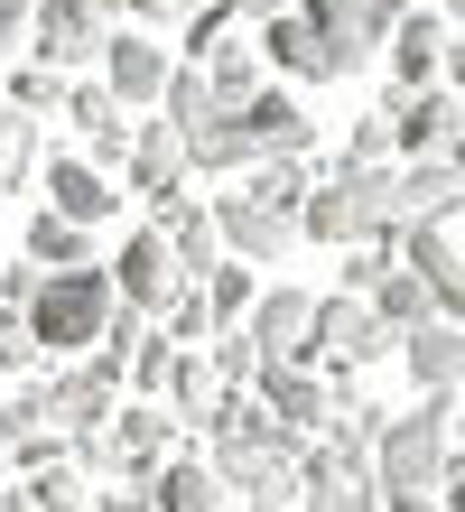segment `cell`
Wrapping results in <instances>:
<instances>
[{
	"label": "cell",
	"mask_w": 465,
	"mask_h": 512,
	"mask_svg": "<svg viewBox=\"0 0 465 512\" xmlns=\"http://www.w3.org/2000/svg\"><path fill=\"white\" fill-rule=\"evenodd\" d=\"M382 512H438V503H382Z\"/></svg>",
	"instance_id": "obj_43"
},
{
	"label": "cell",
	"mask_w": 465,
	"mask_h": 512,
	"mask_svg": "<svg viewBox=\"0 0 465 512\" xmlns=\"http://www.w3.org/2000/svg\"><path fill=\"white\" fill-rule=\"evenodd\" d=\"M159 243L177 261L186 289H205L214 270H224V233H214V205H159Z\"/></svg>",
	"instance_id": "obj_15"
},
{
	"label": "cell",
	"mask_w": 465,
	"mask_h": 512,
	"mask_svg": "<svg viewBox=\"0 0 465 512\" xmlns=\"http://www.w3.org/2000/svg\"><path fill=\"white\" fill-rule=\"evenodd\" d=\"M447 429H456L447 401L400 410L391 429L372 438V494L382 503H428V485H447Z\"/></svg>",
	"instance_id": "obj_1"
},
{
	"label": "cell",
	"mask_w": 465,
	"mask_h": 512,
	"mask_svg": "<svg viewBox=\"0 0 465 512\" xmlns=\"http://www.w3.org/2000/svg\"><path fill=\"white\" fill-rule=\"evenodd\" d=\"M186 159H196V168H214V177H252V168H261V149L242 140V122H233V112H214V122L186 140Z\"/></svg>",
	"instance_id": "obj_27"
},
{
	"label": "cell",
	"mask_w": 465,
	"mask_h": 512,
	"mask_svg": "<svg viewBox=\"0 0 465 512\" xmlns=\"http://www.w3.org/2000/svg\"><path fill=\"white\" fill-rule=\"evenodd\" d=\"M252 47L270 56V66H289L298 84H335L326 75V56H317V38H307V19L289 10V19H270V28H252Z\"/></svg>",
	"instance_id": "obj_25"
},
{
	"label": "cell",
	"mask_w": 465,
	"mask_h": 512,
	"mask_svg": "<svg viewBox=\"0 0 465 512\" xmlns=\"http://www.w3.org/2000/svg\"><path fill=\"white\" fill-rule=\"evenodd\" d=\"M66 112H75L84 140H93V168H121V159H131V122H121V103L103 94V84H75Z\"/></svg>",
	"instance_id": "obj_24"
},
{
	"label": "cell",
	"mask_w": 465,
	"mask_h": 512,
	"mask_svg": "<svg viewBox=\"0 0 465 512\" xmlns=\"http://www.w3.org/2000/svg\"><path fill=\"white\" fill-rule=\"evenodd\" d=\"M28 270L38 280H66V270H93V233L66 215H28Z\"/></svg>",
	"instance_id": "obj_22"
},
{
	"label": "cell",
	"mask_w": 465,
	"mask_h": 512,
	"mask_svg": "<svg viewBox=\"0 0 465 512\" xmlns=\"http://www.w3.org/2000/svg\"><path fill=\"white\" fill-rule=\"evenodd\" d=\"M0 485H10V447H0Z\"/></svg>",
	"instance_id": "obj_44"
},
{
	"label": "cell",
	"mask_w": 465,
	"mask_h": 512,
	"mask_svg": "<svg viewBox=\"0 0 465 512\" xmlns=\"http://www.w3.org/2000/svg\"><path fill=\"white\" fill-rule=\"evenodd\" d=\"M307 512H382V494H372V475L345 466V457H307Z\"/></svg>",
	"instance_id": "obj_23"
},
{
	"label": "cell",
	"mask_w": 465,
	"mask_h": 512,
	"mask_svg": "<svg viewBox=\"0 0 465 512\" xmlns=\"http://www.w3.org/2000/svg\"><path fill=\"white\" fill-rule=\"evenodd\" d=\"M168 56H159V38H121L112 28V47H103V94L121 103V112H140V103H159L168 94Z\"/></svg>",
	"instance_id": "obj_14"
},
{
	"label": "cell",
	"mask_w": 465,
	"mask_h": 512,
	"mask_svg": "<svg viewBox=\"0 0 465 512\" xmlns=\"http://www.w3.org/2000/svg\"><path fill=\"white\" fill-rule=\"evenodd\" d=\"M112 205H121V187H112L93 159H47V215H66V224H84V233H93Z\"/></svg>",
	"instance_id": "obj_17"
},
{
	"label": "cell",
	"mask_w": 465,
	"mask_h": 512,
	"mask_svg": "<svg viewBox=\"0 0 465 512\" xmlns=\"http://www.w3.org/2000/svg\"><path fill=\"white\" fill-rule=\"evenodd\" d=\"M400 224V205H391V168H335L326 187H307V205H298V233H317V243H382V233Z\"/></svg>",
	"instance_id": "obj_3"
},
{
	"label": "cell",
	"mask_w": 465,
	"mask_h": 512,
	"mask_svg": "<svg viewBox=\"0 0 465 512\" xmlns=\"http://www.w3.org/2000/svg\"><path fill=\"white\" fill-rule=\"evenodd\" d=\"M38 364V345H28V317L19 308H0V373H28Z\"/></svg>",
	"instance_id": "obj_36"
},
{
	"label": "cell",
	"mask_w": 465,
	"mask_h": 512,
	"mask_svg": "<svg viewBox=\"0 0 465 512\" xmlns=\"http://www.w3.org/2000/svg\"><path fill=\"white\" fill-rule=\"evenodd\" d=\"M233 122H242V140H252L261 159H298V149H307V112H298L289 94H252Z\"/></svg>",
	"instance_id": "obj_21"
},
{
	"label": "cell",
	"mask_w": 465,
	"mask_h": 512,
	"mask_svg": "<svg viewBox=\"0 0 465 512\" xmlns=\"http://www.w3.org/2000/svg\"><path fill=\"white\" fill-rule=\"evenodd\" d=\"M214 233H224V243L242 252V261H270V252H289L298 243V224L289 215H279V205H261V196H224V205H214Z\"/></svg>",
	"instance_id": "obj_16"
},
{
	"label": "cell",
	"mask_w": 465,
	"mask_h": 512,
	"mask_svg": "<svg viewBox=\"0 0 465 512\" xmlns=\"http://www.w3.org/2000/svg\"><path fill=\"white\" fill-rule=\"evenodd\" d=\"M456 429H465V410H456Z\"/></svg>",
	"instance_id": "obj_46"
},
{
	"label": "cell",
	"mask_w": 465,
	"mask_h": 512,
	"mask_svg": "<svg viewBox=\"0 0 465 512\" xmlns=\"http://www.w3.org/2000/svg\"><path fill=\"white\" fill-rule=\"evenodd\" d=\"M214 503H224V485H214V466H205V457L159 466V494H149V512H214Z\"/></svg>",
	"instance_id": "obj_28"
},
{
	"label": "cell",
	"mask_w": 465,
	"mask_h": 512,
	"mask_svg": "<svg viewBox=\"0 0 465 512\" xmlns=\"http://www.w3.org/2000/svg\"><path fill=\"white\" fill-rule=\"evenodd\" d=\"M382 270H391L382 252H354V261H345V280H354V289H382Z\"/></svg>",
	"instance_id": "obj_40"
},
{
	"label": "cell",
	"mask_w": 465,
	"mask_h": 512,
	"mask_svg": "<svg viewBox=\"0 0 465 512\" xmlns=\"http://www.w3.org/2000/svg\"><path fill=\"white\" fill-rule=\"evenodd\" d=\"M447 19H456V28H447V38H465V0H447Z\"/></svg>",
	"instance_id": "obj_41"
},
{
	"label": "cell",
	"mask_w": 465,
	"mask_h": 512,
	"mask_svg": "<svg viewBox=\"0 0 465 512\" xmlns=\"http://www.w3.org/2000/svg\"><path fill=\"white\" fill-rule=\"evenodd\" d=\"M28 512H84V475L75 466H38V485L19 494Z\"/></svg>",
	"instance_id": "obj_33"
},
{
	"label": "cell",
	"mask_w": 465,
	"mask_h": 512,
	"mask_svg": "<svg viewBox=\"0 0 465 512\" xmlns=\"http://www.w3.org/2000/svg\"><path fill=\"white\" fill-rule=\"evenodd\" d=\"M10 94H19L10 112H28V122H38V112H47V103H66V75H47V66H28V75L10 84Z\"/></svg>",
	"instance_id": "obj_35"
},
{
	"label": "cell",
	"mask_w": 465,
	"mask_h": 512,
	"mask_svg": "<svg viewBox=\"0 0 465 512\" xmlns=\"http://www.w3.org/2000/svg\"><path fill=\"white\" fill-rule=\"evenodd\" d=\"M131 196H149V205H177V187H186V140L168 131V122H149V131H131Z\"/></svg>",
	"instance_id": "obj_18"
},
{
	"label": "cell",
	"mask_w": 465,
	"mask_h": 512,
	"mask_svg": "<svg viewBox=\"0 0 465 512\" xmlns=\"http://www.w3.org/2000/svg\"><path fill=\"white\" fill-rule=\"evenodd\" d=\"M382 122H391V149H410V159H447V149L465 140V103L447 94V84H428V94H391Z\"/></svg>",
	"instance_id": "obj_8"
},
{
	"label": "cell",
	"mask_w": 465,
	"mask_h": 512,
	"mask_svg": "<svg viewBox=\"0 0 465 512\" xmlns=\"http://www.w3.org/2000/svg\"><path fill=\"white\" fill-rule=\"evenodd\" d=\"M400 354H410V373H419V391H428V401H447V391H465V326L428 317L419 336H400Z\"/></svg>",
	"instance_id": "obj_19"
},
{
	"label": "cell",
	"mask_w": 465,
	"mask_h": 512,
	"mask_svg": "<svg viewBox=\"0 0 465 512\" xmlns=\"http://www.w3.org/2000/svg\"><path fill=\"white\" fill-rule=\"evenodd\" d=\"M372 317H382L391 336H419V326L438 317V298H428V289L410 280V270H382V289H372Z\"/></svg>",
	"instance_id": "obj_29"
},
{
	"label": "cell",
	"mask_w": 465,
	"mask_h": 512,
	"mask_svg": "<svg viewBox=\"0 0 465 512\" xmlns=\"http://www.w3.org/2000/svg\"><path fill=\"white\" fill-rule=\"evenodd\" d=\"M103 280H112V298H121L131 317H168L177 298H186V280H177V261H168L159 233H131V243H121V261L103 270Z\"/></svg>",
	"instance_id": "obj_7"
},
{
	"label": "cell",
	"mask_w": 465,
	"mask_h": 512,
	"mask_svg": "<svg viewBox=\"0 0 465 512\" xmlns=\"http://www.w3.org/2000/svg\"><path fill=\"white\" fill-rule=\"evenodd\" d=\"M159 391H168V401H177V410H196V419H205L214 401H224V382H214V364H205V354H177V364H168V382H159Z\"/></svg>",
	"instance_id": "obj_31"
},
{
	"label": "cell",
	"mask_w": 465,
	"mask_h": 512,
	"mask_svg": "<svg viewBox=\"0 0 465 512\" xmlns=\"http://www.w3.org/2000/svg\"><path fill=\"white\" fill-rule=\"evenodd\" d=\"M196 298H205V317H252V270H233V261H224Z\"/></svg>",
	"instance_id": "obj_34"
},
{
	"label": "cell",
	"mask_w": 465,
	"mask_h": 512,
	"mask_svg": "<svg viewBox=\"0 0 465 512\" xmlns=\"http://www.w3.org/2000/svg\"><path fill=\"white\" fill-rule=\"evenodd\" d=\"M214 382H261V354H252V336H224V345H214Z\"/></svg>",
	"instance_id": "obj_37"
},
{
	"label": "cell",
	"mask_w": 465,
	"mask_h": 512,
	"mask_svg": "<svg viewBox=\"0 0 465 512\" xmlns=\"http://www.w3.org/2000/svg\"><path fill=\"white\" fill-rule=\"evenodd\" d=\"M335 410H345V401H335V391H326L317 373H307V364H261V419H270L279 438H298V429H326Z\"/></svg>",
	"instance_id": "obj_11"
},
{
	"label": "cell",
	"mask_w": 465,
	"mask_h": 512,
	"mask_svg": "<svg viewBox=\"0 0 465 512\" xmlns=\"http://www.w3.org/2000/svg\"><path fill=\"white\" fill-rule=\"evenodd\" d=\"M19 317H28V345H38V354H93L112 336L121 298L103 280V261H93V270H66V280H38V298H28Z\"/></svg>",
	"instance_id": "obj_2"
},
{
	"label": "cell",
	"mask_w": 465,
	"mask_h": 512,
	"mask_svg": "<svg viewBox=\"0 0 465 512\" xmlns=\"http://www.w3.org/2000/svg\"><path fill=\"white\" fill-rule=\"evenodd\" d=\"M112 457L131 466V475H159V457H168V410H121Z\"/></svg>",
	"instance_id": "obj_30"
},
{
	"label": "cell",
	"mask_w": 465,
	"mask_h": 512,
	"mask_svg": "<svg viewBox=\"0 0 465 512\" xmlns=\"http://www.w3.org/2000/svg\"><path fill=\"white\" fill-rule=\"evenodd\" d=\"M112 401H121V364H103V354H93L84 373H66V382H47V391H38V419H47V429L93 438V429L112 419Z\"/></svg>",
	"instance_id": "obj_10"
},
{
	"label": "cell",
	"mask_w": 465,
	"mask_h": 512,
	"mask_svg": "<svg viewBox=\"0 0 465 512\" xmlns=\"http://www.w3.org/2000/svg\"><path fill=\"white\" fill-rule=\"evenodd\" d=\"M214 485L242 494L252 512H279V503H289V485H298V447L279 438V429L233 438V447H214Z\"/></svg>",
	"instance_id": "obj_5"
},
{
	"label": "cell",
	"mask_w": 465,
	"mask_h": 512,
	"mask_svg": "<svg viewBox=\"0 0 465 512\" xmlns=\"http://www.w3.org/2000/svg\"><path fill=\"white\" fill-rule=\"evenodd\" d=\"M28 159H38V122L28 112H0V196L28 187Z\"/></svg>",
	"instance_id": "obj_32"
},
{
	"label": "cell",
	"mask_w": 465,
	"mask_h": 512,
	"mask_svg": "<svg viewBox=\"0 0 465 512\" xmlns=\"http://www.w3.org/2000/svg\"><path fill=\"white\" fill-rule=\"evenodd\" d=\"M391 75H400V94H428V84L447 75V19H400L391 28Z\"/></svg>",
	"instance_id": "obj_20"
},
{
	"label": "cell",
	"mask_w": 465,
	"mask_h": 512,
	"mask_svg": "<svg viewBox=\"0 0 465 512\" xmlns=\"http://www.w3.org/2000/svg\"><path fill=\"white\" fill-rule=\"evenodd\" d=\"M140 19H159V28H196L205 10H224V0H131Z\"/></svg>",
	"instance_id": "obj_38"
},
{
	"label": "cell",
	"mask_w": 465,
	"mask_h": 512,
	"mask_svg": "<svg viewBox=\"0 0 465 512\" xmlns=\"http://www.w3.org/2000/svg\"><path fill=\"white\" fill-rule=\"evenodd\" d=\"M19 28H28V0H0V66H10V47H19Z\"/></svg>",
	"instance_id": "obj_39"
},
{
	"label": "cell",
	"mask_w": 465,
	"mask_h": 512,
	"mask_svg": "<svg viewBox=\"0 0 465 512\" xmlns=\"http://www.w3.org/2000/svg\"><path fill=\"white\" fill-rule=\"evenodd\" d=\"M391 205H400V224L465 215V159H410V168H391Z\"/></svg>",
	"instance_id": "obj_13"
},
{
	"label": "cell",
	"mask_w": 465,
	"mask_h": 512,
	"mask_svg": "<svg viewBox=\"0 0 465 512\" xmlns=\"http://www.w3.org/2000/svg\"><path fill=\"white\" fill-rule=\"evenodd\" d=\"M28 28H38V66L47 75H66L84 66V56H103L112 47V19H103V0H28Z\"/></svg>",
	"instance_id": "obj_6"
},
{
	"label": "cell",
	"mask_w": 465,
	"mask_h": 512,
	"mask_svg": "<svg viewBox=\"0 0 465 512\" xmlns=\"http://www.w3.org/2000/svg\"><path fill=\"white\" fill-rule=\"evenodd\" d=\"M205 94H214V112H242V103H252L261 94V66H252V47H242V38H224V47H214L205 56Z\"/></svg>",
	"instance_id": "obj_26"
},
{
	"label": "cell",
	"mask_w": 465,
	"mask_h": 512,
	"mask_svg": "<svg viewBox=\"0 0 465 512\" xmlns=\"http://www.w3.org/2000/svg\"><path fill=\"white\" fill-rule=\"evenodd\" d=\"M252 354L261 364H317V298L307 289H270V298H252Z\"/></svg>",
	"instance_id": "obj_9"
},
{
	"label": "cell",
	"mask_w": 465,
	"mask_h": 512,
	"mask_svg": "<svg viewBox=\"0 0 465 512\" xmlns=\"http://www.w3.org/2000/svg\"><path fill=\"white\" fill-rule=\"evenodd\" d=\"M391 345H400V336L363 308V298H317V354H326V364L354 373V364H382Z\"/></svg>",
	"instance_id": "obj_12"
},
{
	"label": "cell",
	"mask_w": 465,
	"mask_h": 512,
	"mask_svg": "<svg viewBox=\"0 0 465 512\" xmlns=\"http://www.w3.org/2000/svg\"><path fill=\"white\" fill-rule=\"evenodd\" d=\"M298 19H307V38H317L326 75H363L372 56H382V38L410 19V0H298Z\"/></svg>",
	"instance_id": "obj_4"
},
{
	"label": "cell",
	"mask_w": 465,
	"mask_h": 512,
	"mask_svg": "<svg viewBox=\"0 0 465 512\" xmlns=\"http://www.w3.org/2000/svg\"><path fill=\"white\" fill-rule=\"evenodd\" d=\"M447 512H465V475H456V485H447Z\"/></svg>",
	"instance_id": "obj_42"
},
{
	"label": "cell",
	"mask_w": 465,
	"mask_h": 512,
	"mask_svg": "<svg viewBox=\"0 0 465 512\" xmlns=\"http://www.w3.org/2000/svg\"><path fill=\"white\" fill-rule=\"evenodd\" d=\"M456 261H465V233H456Z\"/></svg>",
	"instance_id": "obj_45"
}]
</instances>
